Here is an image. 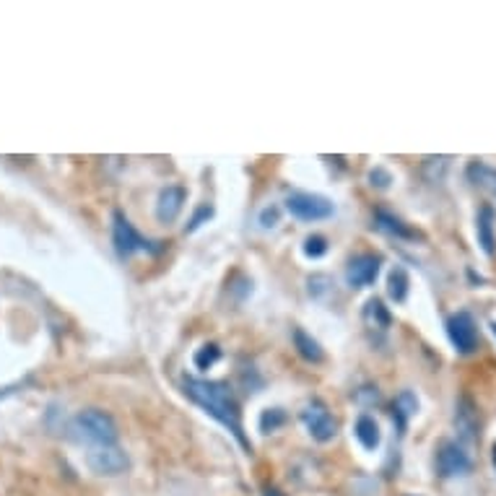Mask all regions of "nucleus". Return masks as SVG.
Here are the masks:
<instances>
[{"label": "nucleus", "instance_id": "nucleus-1", "mask_svg": "<svg viewBox=\"0 0 496 496\" xmlns=\"http://www.w3.org/2000/svg\"><path fill=\"white\" fill-rule=\"evenodd\" d=\"M185 393L192 403H198L208 416H213L219 424L229 429L242 445L250 447V442L244 439V429H242V411L240 403L234 400V395L229 390V385L223 382H213V379H195L188 377L185 379Z\"/></svg>", "mask_w": 496, "mask_h": 496}, {"label": "nucleus", "instance_id": "nucleus-2", "mask_svg": "<svg viewBox=\"0 0 496 496\" xmlns=\"http://www.w3.org/2000/svg\"><path fill=\"white\" fill-rule=\"evenodd\" d=\"M73 429L78 431V437L86 439L91 447L115 445L118 442V427L112 421L109 413L99 411V408H88L81 411L73 418Z\"/></svg>", "mask_w": 496, "mask_h": 496}, {"label": "nucleus", "instance_id": "nucleus-3", "mask_svg": "<svg viewBox=\"0 0 496 496\" xmlns=\"http://www.w3.org/2000/svg\"><path fill=\"white\" fill-rule=\"evenodd\" d=\"M286 208L299 222H323L333 216V203L315 192H291L286 198Z\"/></svg>", "mask_w": 496, "mask_h": 496}, {"label": "nucleus", "instance_id": "nucleus-4", "mask_svg": "<svg viewBox=\"0 0 496 496\" xmlns=\"http://www.w3.org/2000/svg\"><path fill=\"white\" fill-rule=\"evenodd\" d=\"M447 336L458 354H473L479 348V327L470 312H455L447 320Z\"/></svg>", "mask_w": 496, "mask_h": 496}, {"label": "nucleus", "instance_id": "nucleus-5", "mask_svg": "<svg viewBox=\"0 0 496 496\" xmlns=\"http://www.w3.org/2000/svg\"><path fill=\"white\" fill-rule=\"evenodd\" d=\"M302 421L312 434V439H317V442H330L338 434V421L333 418V413L327 411L320 400H312L302 411Z\"/></svg>", "mask_w": 496, "mask_h": 496}, {"label": "nucleus", "instance_id": "nucleus-6", "mask_svg": "<svg viewBox=\"0 0 496 496\" xmlns=\"http://www.w3.org/2000/svg\"><path fill=\"white\" fill-rule=\"evenodd\" d=\"M86 460L91 465V470L99 473V476H120L122 470L128 468V458L118 445L91 447Z\"/></svg>", "mask_w": 496, "mask_h": 496}, {"label": "nucleus", "instance_id": "nucleus-7", "mask_svg": "<svg viewBox=\"0 0 496 496\" xmlns=\"http://www.w3.org/2000/svg\"><path fill=\"white\" fill-rule=\"evenodd\" d=\"M437 470H439L442 479L465 476L470 470V458L458 442H445L437 452Z\"/></svg>", "mask_w": 496, "mask_h": 496}, {"label": "nucleus", "instance_id": "nucleus-8", "mask_svg": "<svg viewBox=\"0 0 496 496\" xmlns=\"http://www.w3.org/2000/svg\"><path fill=\"white\" fill-rule=\"evenodd\" d=\"M112 237H115V250L120 257H130L138 250H149L151 242H146L136 229L133 223L128 222L122 213H115V226H112Z\"/></svg>", "mask_w": 496, "mask_h": 496}, {"label": "nucleus", "instance_id": "nucleus-9", "mask_svg": "<svg viewBox=\"0 0 496 496\" xmlns=\"http://www.w3.org/2000/svg\"><path fill=\"white\" fill-rule=\"evenodd\" d=\"M377 275H379V257L377 255H356L346 268V281L356 289L372 286Z\"/></svg>", "mask_w": 496, "mask_h": 496}, {"label": "nucleus", "instance_id": "nucleus-10", "mask_svg": "<svg viewBox=\"0 0 496 496\" xmlns=\"http://www.w3.org/2000/svg\"><path fill=\"white\" fill-rule=\"evenodd\" d=\"M182 203H185V190L182 188H167L161 195H159V206H156V216L159 222L170 223L180 216L182 211Z\"/></svg>", "mask_w": 496, "mask_h": 496}, {"label": "nucleus", "instance_id": "nucleus-11", "mask_svg": "<svg viewBox=\"0 0 496 496\" xmlns=\"http://www.w3.org/2000/svg\"><path fill=\"white\" fill-rule=\"evenodd\" d=\"M476 232H479V244L483 247V253H486V255H494V250H496V242H494V208H491V206L480 208L479 226H476Z\"/></svg>", "mask_w": 496, "mask_h": 496}, {"label": "nucleus", "instance_id": "nucleus-12", "mask_svg": "<svg viewBox=\"0 0 496 496\" xmlns=\"http://www.w3.org/2000/svg\"><path fill=\"white\" fill-rule=\"evenodd\" d=\"M468 177H470V182L476 185V188L486 190V192H491L496 198V170L494 167H489V164H483V161H473L470 167H468Z\"/></svg>", "mask_w": 496, "mask_h": 496}, {"label": "nucleus", "instance_id": "nucleus-13", "mask_svg": "<svg viewBox=\"0 0 496 496\" xmlns=\"http://www.w3.org/2000/svg\"><path fill=\"white\" fill-rule=\"evenodd\" d=\"M356 439L361 442L364 450H375L379 445V427H377V421L369 416V413H364L359 416V421H356Z\"/></svg>", "mask_w": 496, "mask_h": 496}, {"label": "nucleus", "instance_id": "nucleus-14", "mask_svg": "<svg viewBox=\"0 0 496 496\" xmlns=\"http://www.w3.org/2000/svg\"><path fill=\"white\" fill-rule=\"evenodd\" d=\"M377 226H379L382 232H388V234L400 237V240H416V237H418V232L408 229L400 219H395V216L385 213V211H377Z\"/></svg>", "mask_w": 496, "mask_h": 496}, {"label": "nucleus", "instance_id": "nucleus-15", "mask_svg": "<svg viewBox=\"0 0 496 496\" xmlns=\"http://www.w3.org/2000/svg\"><path fill=\"white\" fill-rule=\"evenodd\" d=\"M364 323H367L369 327L388 330L390 323H393V317H390V312H388V307H385L379 299H369V302H367V307H364Z\"/></svg>", "mask_w": 496, "mask_h": 496}, {"label": "nucleus", "instance_id": "nucleus-16", "mask_svg": "<svg viewBox=\"0 0 496 496\" xmlns=\"http://www.w3.org/2000/svg\"><path fill=\"white\" fill-rule=\"evenodd\" d=\"M395 421H398V427L406 429L408 427V418H411L413 413L418 411V400H416V395L413 393H400L395 398Z\"/></svg>", "mask_w": 496, "mask_h": 496}, {"label": "nucleus", "instance_id": "nucleus-17", "mask_svg": "<svg viewBox=\"0 0 496 496\" xmlns=\"http://www.w3.org/2000/svg\"><path fill=\"white\" fill-rule=\"evenodd\" d=\"M294 343H296L299 354H302L307 361H323V348H320V343L312 341L305 330H294Z\"/></svg>", "mask_w": 496, "mask_h": 496}, {"label": "nucleus", "instance_id": "nucleus-18", "mask_svg": "<svg viewBox=\"0 0 496 496\" xmlns=\"http://www.w3.org/2000/svg\"><path fill=\"white\" fill-rule=\"evenodd\" d=\"M476 411H473V406H470V400L465 398L460 403V408H458V429L462 431V437L465 439H473L476 437Z\"/></svg>", "mask_w": 496, "mask_h": 496}, {"label": "nucleus", "instance_id": "nucleus-19", "mask_svg": "<svg viewBox=\"0 0 496 496\" xmlns=\"http://www.w3.org/2000/svg\"><path fill=\"white\" fill-rule=\"evenodd\" d=\"M388 294L395 302H403L408 296V274L403 268H395L390 274V281H388Z\"/></svg>", "mask_w": 496, "mask_h": 496}, {"label": "nucleus", "instance_id": "nucleus-20", "mask_svg": "<svg viewBox=\"0 0 496 496\" xmlns=\"http://www.w3.org/2000/svg\"><path fill=\"white\" fill-rule=\"evenodd\" d=\"M216 359H219V348H216V346H203V348L195 354L198 369H208L211 364H216Z\"/></svg>", "mask_w": 496, "mask_h": 496}, {"label": "nucleus", "instance_id": "nucleus-21", "mask_svg": "<svg viewBox=\"0 0 496 496\" xmlns=\"http://www.w3.org/2000/svg\"><path fill=\"white\" fill-rule=\"evenodd\" d=\"M326 250H327V244L323 237H309V240L305 242V253H307L309 257L326 255Z\"/></svg>", "mask_w": 496, "mask_h": 496}, {"label": "nucleus", "instance_id": "nucleus-22", "mask_svg": "<svg viewBox=\"0 0 496 496\" xmlns=\"http://www.w3.org/2000/svg\"><path fill=\"white\" fill-rule=\"evenodd\" d=\"M211 213H213V211H211V208H208V206L201 208V213H198V216H195V219H192V222H190L188 232H195V229H198V226H201V222H203V219H211Z\"/></svg>", "mask_w": 496, "mask_h": 496}, {"label": "nucleus", "instance_id": "nucleus-23", "mask_svg": "<svg viewBox=\"0 0 496 496\" xmlns=\"http://www.w3.org/2000/svg\"><path fill=\"white\" fill-rule=\"evenodd\" d=\"M268 222L275 223V208L274 211H265V213H263V226H268Z\"/></svg>", "mask_w": 496, "mask_h": 496}, {"label": "nucleus", "instance_id": "nucleus-24", "mask_svg": "<svg viewBox=\"0 0 496 496\" xmlns=\"http://www.w3.org/2000/svg\"><path fill=\"white\" fill-rule=\"evenodd\" d=\"M494 462H496V445H494Z\"/></svg>", "mask_w": 496, "mask_h": 496}, {"label": "nucleus", "instance_id": "nucleus-25", "mask_svg": "<svg viewBox=\"0 0 496 496\" xmlns=\"http://www.w3.org/2000/svg\"><path fill=\"white\" fill-rule=\"evenodd\" d=\"M491 327H494V333H496V323H491Z\"/></svg>", "mask_w": 496, "mask_h": 496}]
</instances>
